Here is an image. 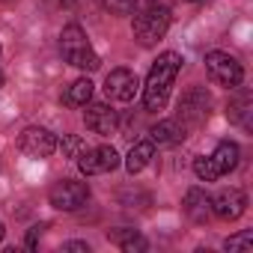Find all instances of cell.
<instances>
[{
  "label": "cell",
  "mask_w": 253,
  "mask_h": 253,
  "mask_svg": "<svg viewBox=\"0 0 253 253\" xmlns=\"http://www.w3.org/2000/svg\"><path fill=\"white\" fill-rule=\"evenodd\" d=\"M182 63H185V60H182V54H176V51L158 54V60L152 63V69H149V75H146V84H143V89H140L146 110H152V113L164 110V104H167V98H170V89H173V81H176Z\"/></svg>",
  "instance_id": "obj_1"
},
{
  "label": "cell",
  "mask_w": 253,
  "mask_h": 253,
  "mask_svg": "<svg viewBox=\"0 0 253 253\" xmlns=\"http://www.w3.org/2000/svg\"><path fill=\"white\" fill-rule=\"evenodd\" d=\"M60 51H63V57H66V63L75 66V69H81V72H95V69L101 66L98 54L92 51L86 33H84L78 24H66V27H63V33H60Z\"/></svg>",
  "instance_id": "obj_2"
},
{
  "label": "cell",
  "mask_w": 253,
  "mask_h": 253,
  "mask_svg": "<svg viewBox=\"0 0 253 253\" xmlns=\"http://www.w3.org/2000/svg\"><path fill=\"white\" fill-rule=\"evenodd\" d=\"M170 30V9H143V12H131V36L137 45L152 48L158 45Z\"/></svg>",
  "instance_id": "obj_3"
},
{
  "label": "cell",
  "mask_w": 253,
  "mask_h": 253,
  "mask_svg": "<svg viewBox=\"0 0 253 253\" xmlns=\"http://www.w3.org/2000/svg\"><path fill=\"white\" fill-rule=\"evenodd\" d=\"M209 113H211V95L206 92V86H194V89H188V92L182 95L176 122L191 134L194 128H200V125L209 119Z\"/></svg>",
  "instance_id": "obj_4"
},
{
  "label": "cell",
  "mask_w": 253,
  "mask_h": 253,
  "mask_svg": "<svg viewBox=\"0 0 253 253\" xmlns=\"http://www.w3.org/2000/svg\"><path fill=\"white\" fill-rule=\"evenodd\" d=\"M206 72L217 86H226V89H235L241 84V78H244L241 63L226 51H209L206 54Z\"/></svg>",
  "instance_id": "obj_5"
},
{
  "label": "cell",
  "mask_w": 253,
  "mask_h": 253,
  "mask_svg": "<svg viewBox=\"0 0 253 253\" xmlns=\"http://www.w3.org/2000/svg\"><path fill=\"white\" fill-rule=\"evenodd\" d=\"M48 200L57 211H78L81 206H86L89 188H86V182H78V179H60L51 185Z\"/></svg>",
  "instance_id": "obj_6"
},
{
  "label": "cell",
  "mask_w": 253,
  "mask_h": 253,
  "mask_svg": "<svg viewBox=\"0 0 253 253\" xmlns=\"http://www.w3.org/2000/svg\"><path fill=\"white\" fill-rule=\"evenodd\" d=\"M143 84L140 78L131 72V69H113L107 78H104V92L110 101H119V104H131L137 95H140Z\"/></svg>",
  "instance_id": "obj_7"
},
{
  "label": "cell",
  "mask_w": 253,
  "mask_h": 253,
  "mask_svg": "<svg viewBox=\"0 0 253 253\" xmlns=\"http://www.w3.org/2000/svg\"><path fill=\"white\" fill-rule=\"evenodd\" d=\"M18 149L27 158H36V161L39 158H51L57 152V137L48 128H42V125H30V128H24L21 137H18Z\"/></svg>",
  "instance_id": "obj_8"
},
{
  "label": "cell",
  "mask_w": 253,
  "mask_h": 253,
  "mask_svg": "<svg viewBox=\"0 0 253 253\" xmlns=\"http://www.w3.org/2000/svg\"><path fill=\"white\" fill-rule=\"evenodd\" d=\"M78 167L84 176H101V173H110L119 167V155L113 146H92L78 155Z\"/></svg>",
  "instance_id": "obj_9"
},
{
  "label": "cell",
  "mask_w": 253,
  "mask_h": 253,
  "mask_svg": "<svg viewBox=\"0 0 253 253\" xmlns=\"http://www.w3.org/2000/svg\"><path fill=\"white\" fill-rule=\"evenodd\" d=\"M86 110H84V125L92 131V134H101V137H110V134H116V125H119V119H116V110L107 104V101H86L84 104Z\"/></svg>",
  "instance_id": "obj_10"
},
{
  "label": "cell",
  "mask_w": 253,
  "mask_h": 253,
  "mask_svg": "<svg viewBox=\"0 0 253 253\" xmlns=\"http://www.w3.org/2000/svg\"><path fill=\"white\" fill-rule=\"evenodd\" d=\"M244 211H247V197L238 188H223L211 200V214H217L220 220H238Z\"/></svg>",
  "instance_id": "obj_11"
},
{
  "label": "cell",
  "mask_w": 253,
  "mask_h": 253,
  "mask_svg": "<svg viewBox=\"0 0 253 253\" xmlns=\"http://www.w3.org/2000/svg\"><path fill=\"white\" fill-rule=\"evenodd\" d=\"M235 89H238V86H235ZM226 119H229L232 125H241V128H250V125H253V98H250L247 89H238V95L229 98V104H226Z\"/></svg>",
  "instance_id": "obj_12"
},
{
  "label": "cell",
  "mask_w": 253,
  "mask_h": 253,
  "mask_svg": "<svg viewBox=\"0 0 253 253\" xmlns=\"http://www.w3.org/2000/svg\"><path fill=\"white\" fill-rule=\"evenodd\" d=\"M182 209H185V214H188L194 223H209V217H211V197H209L203 188H191V191L185 194Z\"/></svg>",
  "instance_id": "obj_13"
},
{
  "label": "cell",
  "mask_w": 253,
  "mask_h": 253,
  "mask_svg": "<svg viewBox=\"0 0 253 253\" xmlns=\"http://www.w3.org/2000/svg\"><path fill=\"white\" fill-rule=\"evenodd\" d=\"M185 137H188V131L176 122V116L173 119H161L158 125H152V128H149V140L155 146H173V143H182Z\"/></svg>",
  "instance_id": "obj_14"
},
{
  "label": "cell",
  "mask_w": 253,
  "mask_h": 253,
  "mask_svg": "<svg viewBox=\"0 0 253 253\" xmlns=\"http://www.w3.org/2000/svg\"><path fill=\"white\" fill-rule=\"evenodd\" d=\"M152 155H155V143H152L149 137L140 140V143H134V146L128 149V155H125V170H128L131 176L140 173V170H146L149 161H152Z\"/></svg>",
  "instance_id": "obj_15"
},
{
  "label": "cell",
  "mask_w": 253,
  "mask_h": 253,
  "mask_svg": "<svg viewBox=\"0 0 253 253\" xmlns=\"http://www.w3.org/2000/svg\"><path fill=\"white\" fill-rule=\"evenodd\" d=\"M107 241L116 244V247H122L125 253H140V250H146V238H143L137 229H128V226L110 229V232H107Z\"/></svg>",
  "instance_id": "obj_16"
},
{
  "label": "cell",
  "mask_w": 253,
  "mask_h": 253,
  "mask_svg": "<svg viewBox=\"0 0 253 253\" xmlns=\"http://www.w3.org/2000/svg\"><path fill=\"white\" fill-rule=\"evenodd\" d=\"M238 158H241V149H238V143H232V140L217 143V149H214V155H211V161L217 164L220 176H223V173H232V170L238 167Z\"/></svg>",
  "instance_id": "obj_17"
},
{
  "label": "cell",
  "mask_w": 253,
  "mask_h": 253,
  "mask_svg": "<svg viewBox=\"0 0 253 253\" xmlns=\"http://www.w3.org/2000/svg\"><path fill=\"white\" fill-rule=\"evenodd\" d=\"M89 98H92V81H89V78H78V81L69 84L66 92H63V101H66L69 107H84Z\"/></svg>",
  "instance_id": "obj_18"
},
{
  "label": "cell",
  "mask_w": 253,
  "mask_h": 253,
  "mask_svg": "<svg viewBox=\"0 0 253 253\" xmlns=\"http://www.w3.org/2000/svg\"><path fill=\"white\" fill-rule=\"evenodd\" d=\"M194 173H197L200 182H217V176H220V170H217V164L211 161V155L194 158Z\"/></svg>",
  "instance_id": "obj_19"
},
{
  "label": "cell",
  "mask_w": 253,
  "mask_h": 253,
  "mask_svg": "<svg viewBox=\"0 0 253 253\" xmlns=\"http://www.w3.org/2000/svg\"><path fill=\"white\" fill-rule=\"evenodd\" d=\"M223 247H226L229 253H250V250H253V232H250V229H241L238 235H229V238L223 241Z\"/></svg>",
  "instance_id": "obj_20"
},
{
  "label": "cell",
  "mask_w": 253,
  "mask_h": 253,
  "mask_svg": "<svg viewBox=\"0 0 253 253\" xmlns=\"http://www.w3.org/2000/svg\"><path fill=\"white\" fill-rule=\"evenodd\" d=\"M57 146L63 149V158H78V155L86 149V143H84L78 134H63V140H60Z\"/></svg>",
  "instance_id": "obj_21"
},
{
  "label": "cell",
  "mask_w": 253,
  "mask_h": 253,
  "mask_svg": "<svg viewBox=\"0 0 253 253\" xmlns=\"http://www.w3.org/2000/svg\"><path fill=\"white\" fill-rule=\"evenodd\" d=\"M101 6L110 15H131L137 12V0H101Z\"/></svg>",
  "instance_id": "obj_22"
},
{
  "label": "cell",
  "mask_w": 253,
  "mask_h": 253,
  "mask_svg": "<svg viewBox=\"0 0 253 253\" xmlns=\"http://www.w3.org/2000/svg\"><path fill=\"white\" fill-rule=\"evenodd\" d=\"M45 226H33L30 232H27V250H33L36 247V241H39V232H42Z\"/></svg>",
  "instance_id": "obj_23"
},
{
  "label": "cell",
  "mask_w": 253,
  "mask_h": 253,
  "mask_svg": "<svg viewBox=\"0 0 253 253\" xmlns=\"http://www.w3.org/2000/svg\"><path fill=\"white\" fill-rule=\"evenodd\" d=\"M63 250H78V253H89V244H84V241H69V244H63Z\"/></svg>",
  "instance_id": "obj_24"
},
{
  "label": "cell",
  "mask_w": 253,
  "mask_h": 253,
  "mask_svg": "<svg viewBox=\"0 0 253 253\" xmlns=\"http://www.w3.org/2000/svg\"><path fill=\"white\" fill-rule=\"evenodd\" d=\"M146 3H149L152 9H173L176 0H146Z\"/></svg>",
  "instance_id": "obj_25"
},
{
  "label": "cell",
  "mask_w": 253,
  "mask_h": 253,
  "mask_svg": "<svg viewBox=\"0 0 253 253\" xmlns=\"http://www.w3.org/2000/svg\"><path fill=\"white\" fill-rule=\"evenodd\" d=\"M3 235H6V226H3V220H0V241H3Z\"/></svg>",
  "instance_id": "obj_26"
},
{
  "label": "cell",
  "mask_w": 253,
  "mask_h": 253,
  "mask_svg": "<svg viewBox=\"0 0 253 253\" xmlns=\"http://www.w3.org/2000/svg\"><path fill=\"white\" fill-rule=\"evenodd\" d=\"M60 3H63V6H75V3H78V0H60Z\"/></svg>",
  "instance_id": "obj_27"
},
{
  "label": "cell",
  "mask_w": 253,
  "mask_h": 253,
  "mask_svg": "<svg viewBox=\"0 0 253 253\" xmlns=\"http://www.w3.org/2000/svg\"><path fill=\"white\" fill-rule=\"evenodd\" d=\"M0 86H3V72H0Z\"/></svg>",
  "instance_id": "obj_28"
}]
</instances>
